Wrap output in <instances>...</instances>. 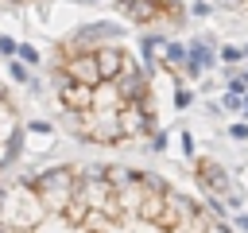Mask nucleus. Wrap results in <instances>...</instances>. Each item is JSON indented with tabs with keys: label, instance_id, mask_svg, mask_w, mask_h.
Returning a JSON list of instances; mask_svg holds the SVG:
<instances>
[{
	"label": "nucleus",
	"instance_id": "obj_32",
	"mask_svg": "<svg viewBox=\"0 0 248 233\" xmlns=\"http://www.w3.org/2000/svg\"><path fill=\"white\" fill-rule=\"evenodd\" d=\"M0 233H35V229H8V225H0Z\"/></svg>",
	"mask_w": 248,
	"mask_h": 233
},
{
	"label": "nucleus",
	"instance_id": "obj_16",
	"mask_svg": "<svg viewBox=\"0 0 248 233\" xmlns=\"http://www.w3.org/2000/svg\"><path fill=\"white\" fill-rule=\"evenodd\" d=\"M182 66H186V43H182V39H167L163 70H167V74H174V70H182Z\"/></svg>",
	"mask_w": 248,
	"mask_h": 233
},
{
	"label": "nucleus",
	"instance_id": "obj_9",
	"mask_svg": "<svg viewBox=\"0 0 248 233\" xmlns=\"http://www.w3.org/2000/svg\"><path fill=\"white\" fill-rule=\"evenodd\" d=\"M116 8H120L124 19L136 23V27H155V23H159V4H155V0H116Z\"/></svg>",
	"mask_w": 248,
	"mask_h": 233
},
{
	"label": "nucleus",
	"instance_id": "obj_18",
	"mask_svg": "<svg viewBox=\"0 0 248 233\" xmlns=\"http://www.w3.org/2000/svg\"><path fill=\"white\" fill-rule=\"evenodd\" d=\"M8 78H12L16 85H27V82L35 78V70H31L27 62H19V58H8Z\"/></svg>",
	"mask_w": 248,
	"mask_h": 233
},
{
	"label": "nucleus",
	"instance_id": "obj_3",
	"mask_svg": "<svg viewBox=\"0 0 248 233\" xmlns=\"http://www.w3.org/2000/svg\"><path fill=\"white\" fill-rule=\"evenodd\" d=\"M74 198H78L85 210H97V214H108V217L120 214L116 202H112V183L105 179V167H101V163H89V171H78Z\"/></svg>",
	"mask_w": 248,
	"mask_h": 233
},
{
	"label": "nucleus",
	"instance_id": "obj_6",
	"mask_svg": "<svg viewBox=\"0 0 248 233\" xmlns=\"http://www.w3.org/2000/svg\"><path fill=\"white\" fill-rule=\"evenodd\" d=\"M217 66V39L213 35H198V39H186V66L182 74L186 78H202Z\"/></svg>",
	"mask_w": 248,
	"mask_h": 233
},
{
	"label": "nucleus",
	"instance_id": "obj_4",
	"mask_svg": "<svg viewBox=\"0 0 248 233\" xmlns=\"http://www.w3.org/2000/svg\"><path fill=\"white\" fill-rule=\"evenodd\" d=\"M124 23H116V19H89V23H78L70 35H66V47H62V54H78V50H101V47H108V43H120L124 39Z\"/></svg>",
	"mask_w": 248,
	"mask_h": 233
},
{
	"label": "nucleus",
	"instance_id": "obj_36",
	"mask_svg": "<svg viewBox=\"0 0 248 233\" xmlns=\"http://www.w3.org/2000/svg\"><path fill=\"white\" fill-rule=\"evenodd\" d=\"M155 4H159V0H155Z\"/></svg>",
	"mask_w": 248,
	"mask_h": 233
},
{
	"label": "nucleus",
	"instance_id": "obj_28",
	"mask_svg": "<svg viewBox=\"0 0 248 233\" xmlns=\"http://www.w3.org/2000/svg\"><path fill=\"white\" fill-rule=\"evenodd\" d=\"M151 151H167V132H151Z\"/></svg>",
	"mask_w": 248,
	"mask_h": 233
},
{
	"label": "nucleus",
	"instance_id": "obj_23",
	"mask_svg": "<svg viewBox=\"0 0 248 233\" xmlns=\"http://www.w3.org/2000/svg\"><path fill=\"white\" fill-rule=\"evenodd\" d=\"M217 105H221V109H229V113H240V105H244V97H240V93H229V89H225Z\"/></svg>",
	"mask_w": 248,
	"mask_h": 233
},
{
	"label": "nucleus",
	"instance_id": "obj_29",
	"mask_svg": "<svg viewBox=\"0 0 248 233\" xmlns=\"http://www.w3.org/2000/svg\"><path fill=\"white\" fill-rule=\"evenodd\" d=\"M182 151H186V155H194V136H190V132H182Z\"/></svg>",
	"mask_w": 248,
	"mask_h": 233
},
{
	"label": "nucleus",
	"instance_id": "obj_25",
	"mask_svg": "<svg viewBox=\"0 0 248 233\" xmlns=\"http://www.w3.org/2000/svg\"><path fill=\"white\" fill-rule=\"evenodd\" d=\"M27 128H31L35 136H46V140H50V132H54V124H50V120H31Z\"/></svg>",
	"mask_w": 248,
	"mask_h": 233
},
{
	"label": "nucleus",
	"instance_id": "obj_13",
	"mask_svg": "<svg viewBox=\"0 0 248 233\" xmlns=\"http://www.w3.org/2000/svg\"><path fill=\"white\" fill-rule=\"evenodd\" d=\"M120 105H124V97H120L116 82H97L93 85V105L89 109H120Z\"/></svg>",
	"mask_w": 248,
	"mask_h": 233
},
{
	"label": "nucleus",
	"instance_id": "obj_22",
	"mask_svg": "<svg viewBox=\"0 0 248 233\" xmlns=\"http://www.w3.org/2000/svg\"><path fill=\"white\" fill-rule=\"evenodd\" d=\"M16 58H19V62H27V66H31V70H35V66H39V50H35V47H31V43H19V47H16Z\"/></svg>",
	"mask_w": 248,
	"mask_h": 233
},
{
	"label": "nucleus",
	"instance_id": "obj_33",
	"mask_svg": "<svg viewBox=\"0 0 248 233\" xmlns=\"http://www.w3.org/2000/svg\"><path fill=\"white\" fill-rule=\"evenodd\" d=\"M240 113H244V116H248V89H244V105H240Z\"/></svg>",
	"mask_w": 248,
	"mask_h": 233
},
{
	"label": "nucleus",
	"instance_id": "obj_8",
	"mask_svg": "<svg viewBox=\"0 0 248 233\" xmlns=\"http://www.w3.org/2000/svg\"><path fill=\"white\" fill-rule=\"evenodd\" d=\"M167 39H170V35H163V31H143V35H140V62L147 66V74H155V70H163V54H167Z\"/></svg>",
	"mask_w": 248,
	"mask_h": 233
},
{
	"label": "nucleus",
	"instance_id": "obj_14",
	"mask_svg": "<svg viewBox=\"0 0 248 233\" xmlns=\"http://www.w3.org/2000/svg\"><path fill=\"white\" fill-rule=\"evenodd\" d=\"M19 136V116H16V109L8 105V97L0 93V144H8V140H16Z\"/></svg>",
	"mask_w": 248,
	"mask_h": 233
},
{
	"label": "nucleus",
	"instance_id": "obj_31",
	"mask_svg": "<svg viewBox=\"0 0 248 233\" xmlns=\"http://www.w3.org/2000/svg\"><path fill=\"white\" fill-rule=\"evenodd\" d=\"M205 233H229V225H225V221H213V225H209Z\"/></svg>",
	"mask_w": 248,
	"mask_h": 233
},
{
	"label": "nucleus",
	"instance_id": "obj_34",
	"mask_svg": "<svg viewBox=\"0 0 248 233\" xmlns=\"http://www.w3.org/2000/svg\"><path fill=\"white\" fill-rule=\"evenodd\" d=\"M159 4H186V0H159Z\"/></svg>",
	"mask_w": 248,
	"mask_h": 233
},
{
	"label": "nucleus",
	"instance_id": "obj_24",
	"mask_svg": "<svg viewBox=\"0 0 248 233\" xmlns=\"http://www.w3.org/2000/svg\"><path fill=\"white\" fill-rule=\"evenodd\" d=\"M194 105V93L186 85H174V109H190Z\"/></svg>",
	"mask_w": 248,
	"mask_h": 233
},
{
	"label": "nucleus",
	"instance_id": "obj_5",
	"mask_svg": "<svg viewBox=\"0 0 248 233\" xmlns=\"http://www.w3.org/2000/svg\"><path fill=\"white\" fill-rule=\"evenodd\" d=\"M78 136L93 144H120V116L116 109H85L78 113Z\"/></svg>",
	"mask_w": 248,
	"mask_h": 233
},
{
	"label": "nucleus",
	"instance_id": "obj_30",
	"mask_svg": "<svg viewBox=\"0 0 248 233\" xmlns=\"http://www.w3.org/2000/svg\"><path fill=\"white\" fill-rule=\"evenodd\" d=\"M232 225H236V229H244V233H248V214H236V217H232Z\"/></svg>",
	"mask_w": 248,
	"mask_h": 233
},
{
	"label": "nucleus",
	"instance_id": "obj_17",
	"mask_svg": "<svg viewBox=\"0 0 248 233\" xmlns=\"http://www.w3.org/2000/svg\"><path fill=\"white\" fill-rule=\"evenodd\" d=\"M19 151H23V140L16 136V140H8V144H0V171H8V167H16V159H19Z\"/></svg>",
	"mask_w": 248,
	"mask_h": 233
},
{
	"label": "nucleus",
	"instance_id": "obj_10",
	"mask_svg": "<svg viewBox=\"0 0 248 233\" xmlns=\"http://www.w3.org/2000/svg\"><path fill=\"white\" fill-rule=\"evenodd\" d=\"M198 183L205 194H229L232 190V175L221 163H198Z\"/></svg>",
	"mask_w": 248,
	"mask_h": 233
},
{
	"label": "nucleus",
	"instance_id": "obj_35",
	"mask_svg": "<svg viewBox=\"0 0 248 233\" xmlns=\"http://www.w3.org/2000/svg\"><path fill=\"white\" fill-rule=\"evenodd\" d=\"M81 4H101V0H81Z\"/></svg>",
	"mask_w": 248,
	"mask_h": 233
},
{
	"label": "nucleus",
	"instance_id": "obj_15",
	"mask_svg": "<svg viewBox=\"0 0 248 233\" xmlns=\"http://www.w3.org/2000/svg\"><path fill=\"white\" fill-rule=\"evenodd\" d=\"M209 225H213V217H209V214H205V210L198 206V210H194L190 217H182V221H174V225H170V233H205Z\"/></svg>",
	"mask_w": 248,
	"mask_h": 233
},
{
	"label": "nucleus",
	"instance_id": "obj_1",
	"mask_svg": "<svg viewBox=\"0 0 248 233\" xmlns=\"http://www.w3.org/2000/svg\"><path fill=\"white\" fill-rule=\"evenodd\" d=\"M43 217H46V210H43L35 186L16 183V186L0 190V225H8V229H35Z\"/></svg>",
	"mask_w": 248,
	"mask_h": 233
},
{
	"label": "nucleus",
	"instance_id": "obj_11",
	"mask_svg": "<svg viewBox=\"0 0 248 233\" xmlns=\"http://www.w3.org/2000/svg\"><path fill=\"white\" fill-rule=\"evenodd\" d=\"M93 58H97V74H101V82H112L116 74H120V66H124V47L120 43H108V47H101V50H93Z\"/></svg>",
	"mask_w": 248,
	"mask_h": 233
},
{
	"label": "nucleus",
	"instance_id": "obj_27",
	"mask_svg": "<svg viewBox=\"0 0 248 233\" xmlns=\"http://www.w3.org/2000/svg\"><path fill=\"white\" fill-rule=\"evenodd\" d=\"M229 136H232V140H248V120H236V124H229Z\"/></svg>",
	"mask_w": 248,
	"mask_h": 233
},
{
	"label": "nucleus",
	"instance_id": "obj_19",
	"mask_svg": "<svg viewBox=\"0 0 248 233\" xmlns=\"http://www.w3.org/2000/svg\"><path fill=\"white\" fill-rule=\"evenodd\" d=\"M202 210H205L213 221H225V214H229V206H225L221 194H205V198H202Z\"/></svg>",
	"mask_w": 248,
	"mask_h": 233
},
{
	"label": "nucleus",
	"instance_id": "obj_12",
	"mask_svg": "<svg viewBox=\"0 0 248 233\" xmlns=\"http://www.w3.org/2000/svg\"><path fill=\"white\" fill-rule=\"evenodd\" d=\"M167 190H170V186H167ZM167 190H147V186H143V198H140L136 214H140L143 221L159 225V221H163V210H167Z\"/></svg>",
	"mask_w": 248,
	"mask_h": 233
},
{
	"label": "nucleus",
	"instance_id": "obj_20",
	"mask_svg": "<svg viewBox=\"0 0 248 233\" xmlns=\"http://www.w3.org/2000/svg\"><path fill=\"white\" fill-rule=\"evenodd\" d=\"M217 62H225V66H240L244 54H240L236 43H217Z\"/></svg>",
	"mask_w": 248,
	"mask_h": 233
},
{
	"label": "nucleus",
	"instance_id": "obj_21",
	"mask_svg": "<svg viewBox=\"0 0 248 233\" xmlns=\"http://www.w3.org/2000/svg\"><path fill=\"white\" fill-rule=\"evenodd\" d=\"M217 8H213V0H190L186 4V16H194V19H209Z\"/></svg>",
	"mask_w": 248,
	"mask_h": 233
},
{
	"label": "nucleus",
	"instance_id": "obj_26",
	"mask_svg": "<svg viewBox=\"0 0 248 233\" xmlns=\"http://www.w3.org/2000/svg\"><path fill=\"white\" fill-rule=\"evenodd\" d=\"M16 47H19V43H16L12 35H0V54H4V58H16Z\"/></svg>",
	"mask_w": 248,
	"mask_h": 233
},
{
	"label": "nucleus",
	"instance_id": "obj_2",
	"mask_svg": "<svg viewBox=\"0 0 248 233\" xmlns=\"http://www.w3.org/2000/svg\"><path fill=\"white\" fill-rule=\"evenodd\" d=\"M74 183H78V167H66V163L62 167H43L31 179V186H35L46 214H62L74 202Z\"/></svg>",
	"mask_w": 248,
	"mask_h": 233
},
{
	"label": "nucleus",
	"instance_id": "obj_7",
	"mask_svg": "<svg viewBox=\"0 0 248 233\" xmlns=\"http://www.w3.org/2000/svg\"><path fill=\"white\" fill-rule=\"evenodd\" d=\"M112 82H116V89H120L124 101H143L147 89H151V74H147V66L136 62V58H124V66H120V74H116Z\"/></svg>",
	"mask_w": 248,
	"mask_h": 233
}]
</instances>
